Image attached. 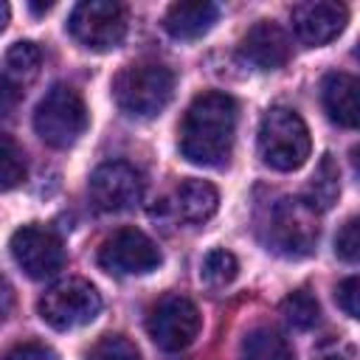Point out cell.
Instances as JSON below:
<instances>
[{"label": "cell", "instance_id": "1", "mask_svg": "<svg viewBox=\"0 0 360 360\" xmlns=\"http://www.w3.org/2000/svg\"><path fill=\"white\" fill-rule=\"evenodd\" d=\"M236 135V101L228 93H200L180 124V155L194 166H222Z\"/></svg>", "mask_w": 360, "mask_h": 360}, {"label": "cell", "instance_id": "3", "mask_svg": "<svg viewBox=\"0 0 360 360\" xmlns=\"http://www.w3.org/2000/svg\"><path fill=\"white\" fill-rule=\"evenodd\" d=\"M262 160L276 172H295L312 152V138L304 118L290 107H270L259 124Z\"/></svg>", "mask_w": 360, "mask_h": 360}, {"label": "cell", "instance_id": "13", "mask_svg": "<svg viewBox=\"0 0 360 360\" xmlns=\"http://www.w3.org/2000/svg\"><path fill=\"white\" fill-rule=\"evenodd\" d=\"M42 51L34 42H14L0 70V115H8L39 76Z\"/></svg>", "mask_w": 360, "mask_h": 360}, {"label": "cell", "instance_id": "24", "mask_svg": "<svg viewBox=\"0 0 360 360\" xmlns=\"http://www.w3.org/2000/svg\"><path fill=\"white\" fill-rule=\"evenodd\" d=\"M335 253L343 262H357V256H360V219L357 217H349L343 222V228L338 231V236H335Z\"/></svg>", "mask_w": 360, "mask_h": 360}, {"label": "cell", "instance_id": "30", "mask_svg": "<svg viewBox=\"0 0 360 360\" xmlns=\"http://www.w3.org/2000/svg\"><path fill=\"white\" fill-rule=\"evenodd\" d=\"M53 3H45V6H39V3H31V11H37V14H42V11H48Z\"/></svg>", "mask_w": 360, "mask_h": 360}, {"label": "cell", "instance_id": "8", "mask_svg": "<svg viewBox=\"0 0 360 360\" xmlns=\"http://www.w3.org/2000/svg\"><path fill=\"white\" fill-rule=\"evenodd\" d=\"M200 309L194 307V301H188L186 295H166L160 298L149 318H146V329L149 338L163 349V352H183L194 343V338L200 335Z\"/></svg>", "mask_w": 360, "mask_h": 360}, {"label": "cell", "instance_id": "18", "mask_svg": "<svg viewBox=\"0 0 360 360\" xmlns=\"http://www.w3.org/2000/svg\"><path fill=\"white\" fill-rule=\"evenodd\" d=\"M242 360H295V352L281 332L270 326H259L245 335Z\"/></svg>", "mask_w": 360, "mask_h": 360}, {"label": "cell", "instance_id": "22", "mask_svg": "<svg viewBox=\"0 0 360 360\" xmlns=\"http://www.w3.org/2000/svg\"><path fill=\"white\" fill-rule=\"evenodd\" d=\"M28 174L25 155L8 135H0V191L17 188Z\"/></svg>", "mask_w": 360, "mask_h": 360}, {"label": "cell", "instance_id": "17", "mask_svg": "<svg viewBox=\"0 0 360 360\" xmlns=\"http://www.w3.org/2000/svg\"><path fill=\"white\" fill-rule=\"evenodd\" d=\"M326 115L340 127H357V79L352 73H326L321 84Z\"/></svg>", "mask_w": 360, "mask_h": 360}, {"label": "cell", "instance_id": "6", "mask_svg": "<svg viewBox=\"0 0 360 360\" xmlns=\"http://www.w3.org/2000/svg\"><path fill=\"white\" fill-rule=\"evenodd\" d=\"M37 309L48 326L65 332L90 323L101 312V295L84 278H65L56 281L51 290H45Z\"/></svg>", "mask_w": 360, "mask_h": 360}, {"label": "cell", "instance_id": "28", "mask_svg": "<svg viewBox=\"0 0 360 360\" xmlns=\"http://www.w3.org/2000/svg\"><path fill=\"white\" fill-rule=\"evenodd\" d=\"M11 307H14V290H11V284L6 281V276H0V321L8 318Z\"/></svg>", "mask_w": 360, "mask_h": 360}, {"label": "cell", "instance_id": "14", "mask_svg": "<svg viewBox=\"0 0 360 360\" xmlns=\"http://www.w3.org/2000/svg\"><path fill=\"white\" fill-rule=\"evenodd\" d=\"M239 59L253 70H278L290 59V37L273 20H259L242 37Z\"/></svg>", "mask_w": 360, "mask_h": 360}, {"label": "cell", "instance_id": "16", "mask_svg": "<svg viewBox=\"0 0 360 360\" xmlns=\"http://www.w3.org/2000/svg\"><path fill=\"white\" fill-rule=\"evenodd\" d=\"M217 205H219L217 188L211 183L194 180V177L180 183L177 191L172 194V202H169L174 217L183 219V222H191V225H200V222L211 219L217 214Z\"/></svg>", "mask_w": 360, "mask_h": 360}, {"label": "cell", "instance_id": "2", "mask_svg": "<svg viewBox=\"0 0 360 360\" xmlns=\"http://www.w3.org/2000/svg\"><path fill=\"white\" fill-rule=\"evenodd\" d=\"M174 93V73L160 62H132L112 79V98L129 118L158 115Z\"/></svg>", "mask_w": 360, "mask_h": 360}, {"label": "cell", "instance_id": "29", "mask_svg": "<svg viewBox=\"0 0 360 360\" xmlns=\"http://www.w3.org/2000/svg\"><path fill=\"white\" fill-rule=\"evenodd\" d=\"M8 14H11V11H8V3H3V0H0V31L8 25Z\"/></svg>", "mask_w": 360, "mask_h": 360}, {"label": "cell", "instance_id": "20", "mask_svg": "<svg viewBox=\"0 0 360 360\" xmlns=\"http://www.w3.org/2000/svg\"><path fill=\"white\" fill-rule=\"evenodd\" d=\"M281 315L287 318L290 326L295 329H312L321 321V307L315 301L312 292L307 290H295L281 301Z\"/></svg>", "mask_w": 360, "mask_h": 360}, {"label": "cell", "instance_id": "11", "mask_svg": "<svg viewBox=\"0 0 360 360\" xmlns=\"http://www.w3.org/2000/svg\"><path fill=\"white\" fill-rule=\"evenodd\" d=\"M141 197H143V180L135 172V166L124 160L104 163L90 174V200L98 211L107 214L129 211L141 202Z\"/></svg>", "mask_w": 360, "mask_h": 360}, {"label": "cell", "instance_id": "12", "mask_svg": "<svg viewBox=\"0 0 360 360\" xmlns=\"http://www.w3.org/2000/svg\"><path fill=\"white\" fill-rule=\"evenodd\" d=\"M346 6L332 0H309L292 8V31L307 48H321L332 42L346 28Z\"/></svg>", "mask_w": 360, "mask_h": 360}, {"label": "cell", "instance_id": "23", "mask_svg": "<svg viewBox=\"0 0 360 360\" xmlns=\"http://www.w3.org/2000/svg\"><path fill=\"white\" fill-rule=\"evenodd\" d=\"M84 360H141L138 346L124 335H104L93 343Z\"/></svg>", "mask_w": 360, "mask_h": 360}, {"label": "cell", "instance_id": "26", "mask_svg": "<svg viewBox=\"0 0 360 360\" xmlns=\"http://www.w3.org/2000/svg\"><path fill=\"white\" fill-rule=\"evenodd\" d=\"M6 360H56V354L51 346L28 340V343H17L14 349H8Z\"/></svg>", "mask_w": 360, "mask_h": 360}, {"label": "cell", "instance_id": "9", "mask_svg": "<svg viewBox=\"0 0 360 360\" xmlns=\"http://www.w3.org/2000/svg\"><path fill=\"white\" fill-rule=\"evenodd\" d=\"M11 256L31 278H51L65 264V248L62 239L42 225H22L11 233Z\"/></svg>", "mask_w": 360, "mask_h": 360}, {"label": "cell", "instance_id": "10", "mask_svg": "<svg viewBox=\"0 0 360 360\" xmlns=\"http://www.w3.org/2000/svg\"><path fill=\"white\" fill-rule=\"evenodd\" d=\"M163 262L158 245L138 228L115 231L98 250V264L118 276H143L158 270Z\"/></svg>", "mask_w": 360, "mask_h": 360}, {"label": "cell", "instance_id": "19", "mask_svg": "<svg viewBox=\"0 0 360 360\" xmlns=\"http://www.w3.org/2000/svg\"><path fill=\"white\" fill-rule=\"evenodd\" d=\"M340 194V172H338V163L332 160V155H323L315 174H312V183H309V197L307 202L315 208V211H326L335 205Z\"/></svg>", "mask_w": 360, "mask_h": 360}, {"label": "cell", "instance_id": "7", "mask_svg": "<svg viewBox=\"0 0 360 360\" xmlns=\"http://www.w3.org/2000/svg\"><path fill=\"white\" fill-rule=\"evenodd\" d=\"M68 31L90 51H112L127 37V8L112 0H84L70 11Z\"/></svg>", "mask_w": 360, "mask_h": 360}, {"label": "cell", "instance_id": "4", "mask_svg": "<svg viewBox=\"0 0 360 360\" xmlns=\"http://www.w3.org/2000/svg\"><path fill=\"white\" fill-rule=\"evenodd\" d=\"M34 129L53 149L73 146L87 129V107L82 96L70 84H53L34 110Z\"/></svg>", "mask_w": 360, "mask_h": 360}, {"label": "cell", "instance_id": "21", "mask_svg": "<svg viewBox=\"0 0 360 360\" xmlns=\"http://www.w3.org/2000/svg\"><path fill=\"white\" fill-rule=\"evenodd\" d=\"M236 273H239V262L225 248L208 250L205 259H202V267H200V278L208 287H225V284H231L236 278Z\"/></svg>", "mask_w": 360, "mask_h": 360}, {"label": "cell", "instance_id": "15", "mask_svg": "<svg viewBox=\"0 0 360 360\" xmlns=\"http://www.w3.org/2000/svg\"><path fill=\"white\" fill-rule=\"evenodd\" d=\"M219 17V8L208 0H186V3H174L169 6L166 17H163V28L174 37V39H200L202 34H208L214 28Z\"/></svg>", "mask_w": 360, "mask_h": 360}, {"label": "cell", "instance_id": "5", "mask_svg": "<svg viewBox=\"0 0 360 360\" xmlns=\"http://www.w3.org/2000/svg\"><path fill=\"white\" fill-rule=\"evenodd\" d=\"M318 211L304 197H284L267 219V245L290 259L309 256L318 245Z\"/></svg>", "mask_w": 360, "mask_h": 360}, {"label": "cell", "instance_id": "25", "mask_svg": "<svg viewBox=\"0 0 360 360\" xmlns=\"http://www.w3.org/2000/svg\"><path fill=\"white\" fill-rule=\"evenodd\" d=\"M357 298H360V281H357V276L343 278V281L338 284V307H340L349 318H357V315H360Z\"/></svg>", "mask_w": 360, "mask_h": 360}, {"label": "cell", "instance_id": "27", "mask_svg": "<svg viewBox=\"0 0 360 360\" xmlns=\"http://www.w3.org/2000/svg\"><path fill=\"white\" fill-rule=\"evenodd\" d=\"M315 360H354V349L352 346H338V343H329V346H321Z\"/></svg>", "mask_w": 360, "mask_h": 360}]
</instances>
